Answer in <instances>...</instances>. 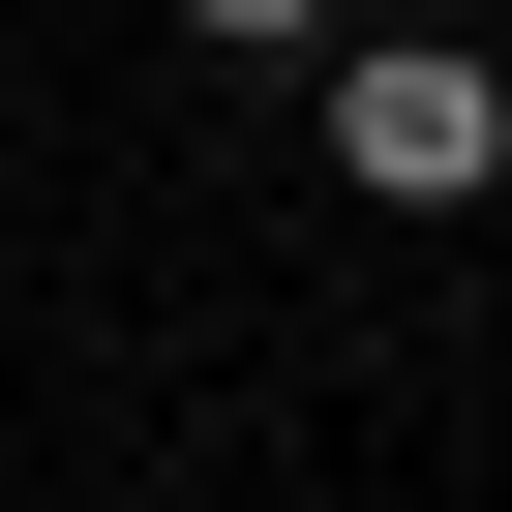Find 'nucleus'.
<instances>
[{"instance_id": "obj_1", "label": "nucleus", "mask_w": 512, "mask_h": 512, "mask_svg": "<svg viewBox=\"0 0 512 512\" xmlns=\"http://www.w3.org/2000/svg\"><path fill=\"white\" fill-rule=\"evenodd\" d=\"M332 181L362 211H482L512 181V61L482 31H332Z\"/></svg>"}, {"instance_id": "obj_2", "label": "nucleus", "mask_w": 512, "mask_h": 512, "mask_svg": "<svg viewBox=\"0 0 512 512\" xmlns=\"http://www.w3.org/2000/svg\"><path fill=\"white\" fill-rule=\"evenodd\" d=\"M181 31H211V61H332V0H181Z\"/></svg>"}]
</instances>
